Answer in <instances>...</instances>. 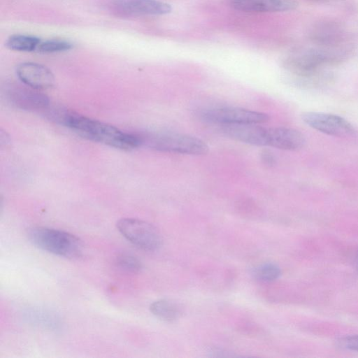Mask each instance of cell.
I'll use <instances>...</instances> for the list:
<instances>
[{
	"label": "cell",
	"mask_w": 358,
	"mask_h": 358,
	"mask_svg": "<svg viewBox=\"0 0 358 358\" xmlns=\"http://www.w3.org/2000/svg\"><path fill=\"white\" fill-rule=\"evenodd\" d=\"M254 277L263 282H271L277 280L281 275L280 268L275 263L265 262L257 267L252 271Z\"/></svg>",
	"instance_id": "obj_16"
},
{
	"label": "cell",
	"mask_w": 358,
	"mask_h": 358,
	"mask_svg": "<svg viewBox=\"0 0 358 358\" xmlns=\"http://www.w3.org/2000/svg\"><path fill=\"white\" fill-rule=\"evenodd\" d=\"M357 267H358V254H357Z\"/></svg>",
	"instance_id": "obj_23"
},
{
	"label": "cell",
	"mask_w": 358,
	"mask_h": 358,
	"mask_svg": "<svg viewBox=\"0 0 358 358\" xmlns=\"http://www.w3.org/2000/svg\"><path fill=\"white\" fill-rule=\"evenodd\" d=\"M230 6L237 10L252 13L284 12L295 9V0H231Z\"/></svg>",
	"instance_id": "obj_11"
},
{
	"label": "cell",
	"mask_w": 358,
	"mask_h": 358,
	"mask_svg": "<svg viewBox=\"0 0 358 358\" xmlns=\"http://www.w3.org/2000/svg\"><path fill=\"white\" fill-rule=\"evenodd\" d=\"M337 344L343 349L358 352V335L341 338L337 341Z\"/></svg>",
	"instance_id": "obj_20"
},
{
	"label": "cell",
	"mask_w": 358,
	"mask_h": 358,
	"mask_svg": "<svg viewBox=\"0 0 358 358\" xmlns=\"http://www.w3.org/2000/svg\"><path fill=\"white\" fill-rule=\"evenodd\" d=\"M16 74L24 85L36 90H46L55 85V76L45 66L35 62H23L16 66Z\"/></svg>",
	"instance_id": "obj_9"
},
{
	"label": "cell",
	"mask_w": 358,
	"mask_h": 358,
	"mask_svg": "<svg viewBox=\"0 0 358 358\" xmlns=\"http://www.w3.org/2000/svg\"><path fill=\"white\" fill-rule=\"evenodd\" d=\"M261 159L264 164L273 166L275 163V158L273 153L268 150H263L261 152Z\"/></svg>",
	"instance_id": "obj_21"
},
{
	"label": "cell",
	"mask_w": 358,
	"mask_h": 358,
	"mask_svg": "<svg viewBox=\"0 0 358 358\" xmlns=\"http://www.w3.org/2000/svg\"><path fill=\"white\" fill-rule=\"evenodd\" d=\"M55 115L62 124L94 142L124 150H133L143 143L141 136L73 111L65 110Z\"/></svg>",
	"instance_id": "obj_1"
},
{
	"label": "cell",
	"mask_w": 358,
	"mask_h": 358,
	"mask_svg": "<svg viewBox=\"0 0 358 358\" xmlns=\"http://www.w3.org/2000/svg\"><path fill=\"white\" fill-rule=\"evenodd\" d=\"M41 40L33 36L15 34L10 36L6 42V46L15 51L31 52L36 50Z\"/></svg>",
	"instance_id": "obj_15"
},
{
	"label": "cell",
	"mask_w": 358,
	"mask_h": 358,
	"mask_svg": "<svg viewBox=\"0 0 358 358\" xmlns=\"http://www.w3.org/2000/svg\"><path fill=\"white\" fill-rule=\"evenodd\" d=\"M227 136L247 144L268 146V128L259 124H234L221 126Z\"/></svg>",
	"instance_id": "obj_10"
},
{
	"label": "cell",
	"mask_w": 358,
	"mask_h": 358,
	"mask_svg": "<svg viewBox=\"0 0 358 358\" xmlns=\"http://www.w3.org/2000/svg\"><path fill=\"white\" fill-rule=\"evenodd\" d=\"M302 120L311 128L334 137L352 138L357 131L345 118L334 114L321 112H305Z\"/></svg>",
	"instance_id": "obj_7"
},
{
	"label": "cell",
	"mask_w": 358,
	"mask_h": 358,
	"mask_svg": "<svg viewBox=\"0 0 358 358\" xmlns=\"http://www.w3.org/2000/svg\"><path fill=\"white\" fill-rule=\"evenodd\" d=\"M150 310L155 317L166 322L176 321L183 313L182 306L170 299H159L152 302Z\"/></svg>",
	"instance_id": "obj_14"
},
{
	"label": "cell",
	"mask_w": 358,
	"mask_h": 358,
	"mask_svg": "<svg viewBox=\"0 0 358 358\" xmlns=\"http://www.w3.org/2000/svg\"><path fill=\"white\" fill-rule=\"evenodd\" d=\"M6 96L15 107L28 110L46 108L50 103L48 97L38 91L24 84H13L6 87Z\"/></svg>",
	"instance_id": "obj_8"
},
{
	"label": "cell",
	"mask_w": 358,
	"mask_h": 358,
	"mask_svg": "<svg viewBox=\"0 0 358 358\" xmlns=\"http://www.w3.org/2000/svg\"><path fill=\"white\" fill-rule=\"evenodd\" d=\"M201 118L208 123L220 126L259 124L269 120L267 114L235 107L214 108L202 110Z\"/></svg>",
	"instance_id": "obj_6"
},
{
	"label": "cell",
	"mask_w": 358,
	"mask_h": 358,
	"mask_svg": "<svg viewBox=\"0 0 358 358\" xmlns=\"http://www.w3.org/2000/svg\"><path fill=\"white\" fill-rule=\"evenodd\" d=\"M117 228L126 239L144 250L154 251L162 245L161 234L148 222L136 218H122L117 222Z\"/></svg>",
	"instance_id": "obj_5"
},
{
	"label": "cell",
	"mask_w": 358,
	"mask_h": 358,
	"mask_svg": "<svg viewBox=\"0 0 358 358\" xmlns=\"http://www.w3.org/2000/svg\"><path fill=\"white\" fill-rule=\"evenodd\" d=\"M31 320L41 324V325L47 326L50 328L57 327L59 324L58 319L53 316L50 313L46 312H34L31 313Z\"/></svg>",
	"instance_id": "obj_19"
},
{
	"label": "cell",
	"mask_w": 358,
	"mask_h": 358,
	"mask_svg": "<svg viewBox=\"0 0 358 358\" xmlns=\"http://www.w3.org/2000/svg\"><path fill=\"white\" fill-rule=\"evenodd\" d=\"M307 1H313V2H327V1H331V0H307Z\"/></svg>",
	"instance_id": "obj_22"
},
{
	"label": "cell",
	"mask_w": 358,
	"mask_h": 358,
	"mask_svg": "<svg viewBox=\"0 0 358 358\" xmlns=\"http://www.w3.org/2000/svg\"><path fill=\"white\" fill-rule=\"evenodd\" d=\"M73 48V44L69 41L62 39H50L41 41L36 51L42 53H55L64 52Z\"/></svg>",
	"instance_id": "obj_17"
},
{
	"label": "cell",
	"mask_w": 358,
	"mask_h": 358,
	"mask_svg": "<svg viewBox=\"0 0 358 358\" xmlns=\"http://www.w3.org/2000/svg\"><path fill=\"white\" fill-rule=\"evenodd\" d=\"M116 264L121 269L130 273H138L142 268V264L137 257L126 253L117 257Z\"/></svg>",
	"instance_id": "obj_18"
},
{
	"label": "cell",
	"mask_w": 358,
	"mask_h": 358,
	"mask_svg": "<svg viewBox=\"0 0 358 358\" xmlns=\"http://www.w3.org/2000/svg\"><path fill=\"white\" fill-rule=\"evenodd\" d=\"M306 143L304 135L287 127L268 128V146L285 150H297Z\"/></svg>",
	"instance_id": "obj_12"
},
{
	"label": "cell",
	"mask_w": 358,
	"mask_h": 358,
	"mask_svg": "<svg viewBox=\"0 0 358 358\" xmlns=\"http://www.w3.org/2000/svg\"><path fill=\"white\" fill-rule=\"evenodd\" d=\"M120 12L130 15H162L170 13V4L158 0H124L118 3Z\"/></svg>",
	"instance_id": "obj_13"
},
{
	"label": "cell",
	"mask_w": 358,
	"mask_h": 358,
	"mask_svg": "<svg viewBox=\"0 0 358 358\" xmlns=\"http://www.w3.org/2000/svg\"><path fill=\"white\" fill-rule=\"evenodd\" d=\"M31 242L38 248L66 258H76L83 252L79 238L69 232L44 227H34L28 231Z\"/></svg>",
	"instance_id": "obj_3"
},
{
	"label": "cell",
	"mask_w": 358,
	"mask_h": 358,
	"mask_svg": "<svg viewBox=\"0 0 358 358\" xmlns=\"http://www.w3.org/2000/svg\"><path fill=\"white\" fill-rule=\"evenodd\" d=\"M143 143L162 152L199 155L206 154L208 146L201 139L176 132H159L141 137Z\"/></svg>",
	"instance_id": "obj_4"
},
{
	"label": "cell",
	"mask_w": 358,
	"mask_h": 358,
	"mask_svg": "<svg viewBox=\"0 0 358 358\" xmlns=\"http://www.w3.org/2000/svg\"><path fill=\"white\" fill-rule=\"evenodd\" d=\"M349 45L329 46L310 43V45L296 50L285 60V67L293 74L305 79L316 78L327 66L344 61L351 53Z\"/></svg>",
	"instance_id": "obj_2"
}]
</instances>
